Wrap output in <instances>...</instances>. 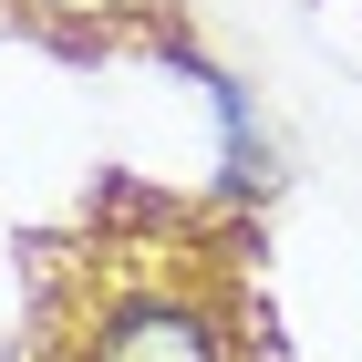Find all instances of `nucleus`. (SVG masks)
Listing matches in <instances>:
<instances>
[{"instance_id": "nucleus-1", "label": "nucleus", "mask_w": 362, "mask_h": 362, "mask_svg": "<svg viewBox=\"0 0 362 362\" xmlns=\"http://www.w3.org/2000/svg\"><path fill=\"white\" fill-rule=\"evenodd\" d=\"M238 341L249 300L228 249H207L176 207H145V228L124 238H52L21 362H238Z\"/></svg>"}]
</instances>
